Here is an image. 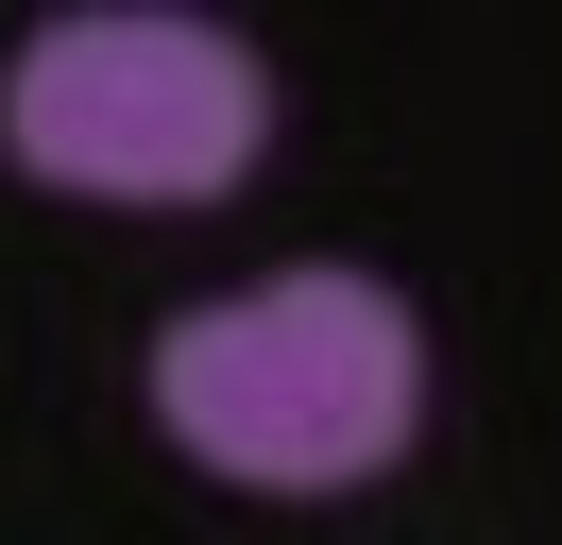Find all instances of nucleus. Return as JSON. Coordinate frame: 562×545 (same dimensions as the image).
I'll use <instances>...</instances> for the list:
<instances>
[{"label": "nucleus", "instance_id": "nucleus-1", "mask_svg": "<svg viewBox=\"0 0 562 545\" xmlns=\"http://www.w3.org/2000/svg\"><path fill=\"white\" fill-rule=\"evenodd\" d=\"M154 409H171L188 460L256 477V494H341V477H375L392 443H409L426 324H409V290L307 256V272H273V290H239V307H188V324L154 341Z\"/></svg>", "mask_w": 562, "mask_h": 545}, {"label": "nucleus", "instance_id": "nucleus-2", "mask_svg": "<svg viewBox=\"0 0 562 545\" xmlns=\"http://www.w3.org/2000/svg\"><path fill=\"white\" fill-rule=\"evenodd\" d=\"M0 136H18L35 188H86V204H222L273 136V68L222 18L86 0L0 68Z\"/></svg>", "mask_w": 562, "mask_h": 545}]
</instances>
